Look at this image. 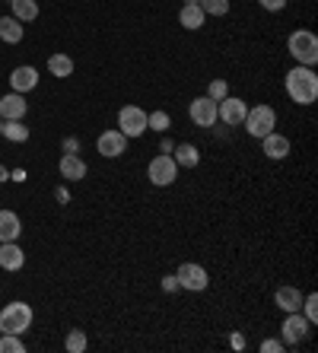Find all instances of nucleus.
Here are the masks:
<instances>
[{"mask_svg":"<svg viewBox=\"0 0 318 353\" xmlns=\"http://www.w3.org/2000/svg\"><path fill=\"white\" fill-rule=\"evenodd\" d=\"M0 181H10V169H7V165H0Z\"/></svg>","mask_w":318,"mask_h":353,"instance_id":"e433bc0d","label":"nucleus"},{"mask_svg":"<svg viewBox=\"0 0 318 353\" xmlns=\"http://www.w3.org/2000/svg\"><path fill=\"white\" fill-rule=\"evenodd\" d=\"M48 70H51V77H61V80H64V77L74 74V58L58 51V54H51L48 58Z\"/></svg>","mask_w":318,"mask_h":353,"instance_id":"5701e85b","label":"nucleus"},{"mask_svg":"<svg viewBox=\"0 0 318 353\" xmlns=\"http://www.w3.org/2000/svg\"><path fill=\"white\" fill-rule=\"evenodd\" d=\"M0 334H3V331H0Z\"/></svg>","mask_w":318,"mask_h":353,"instance_id":"ea45409f","label":"nucleus"},{"mask_svg":"<svg viewBox=\"0 0 318 353\" xmlns=\"http://www.w3.org/2000/svg\"><path fill=\"white\" fill-rule=\"evenodd\" d=\"M207 96L213 99V102H220V99H226V96H229L226 80H210V83H207Z\"/></svg>","mask_w":318,"mask_h":353,"instance_id":"c756f323","label":"nucleus"},{"mask_svg":"<svg viewBox=\"0 0 318 353\" xmlns=\"http://www.w3.org/2000/svg\"><path fill=\"white\" fill-rule=\"evenodd\" d=\"M172 159L178 163V169H194V165L201 163V153H198L194 143H178V147L172 150Z\"/></svg>","mask_w":318,"mask_h":353,"instance_id":"412c9836","label":"nucleus"},{"mask_svg":"<svg viewBox=\"0 0 318 353\" xmlns=\"http://www.w3.org/2000/svg\"><path fill=\"white\" fill-rule=\"evenodd\" d=\"M76 150H80V140H76V137L64 140V153H76Z\"/></svg>","mask_w":318,"mask_h":353,"instance_id":"72a5a7b5","label":"nucleus"},{"mask_svg":"<svg viewBox=\"0 0 318 353\" xmlns=\"http://www.w3.org/2000/svg\"><path fill=\"white\" fill-rule=\"evenodd\" d=\"M204 19H207V13L201 10V3H184V7L178 10V23H182V29H188V32L201 29Z\"/></svg>","mask_w":318,"mask_h":353,"instance_id":"a211bd4d","label":"nucleus"},{"mask_svg":"<svg viewBox=\"0 0 318 353\" xmlns=\"http://www.w3.org/2000/svg\"><path fill=\"white\" fill-rule=\"evenodd\" d=\"M274 303H277V309H284V312H299L302 309V293L296 287H280L274 293Z\"/></svg>","mask_w":318,"mask_h":353,"instance_id":"6ab92c4d","label":"nucleus"},{"mask_svg":"<svg viewBox=\"0 0 318 353\" xmlns=\"http://www.w3.org/2000/svg\"><path fill=\"white\" fill-rule=\"evenodd\" d=\"M245 112H248V105L235 96H226L217 102V121L229 124V128H239V124L245 121Z\"/></svg>","mask_w":318,"mask_h":353,"instance_id":"1a4fd4ad","label":"nucleus"},{"mask_svg":"<svg viewBox=\"0 0 318 353\" xmlns=\"http://www.w3.org/2000/svg\"><path fill=\"white\" fill-rule=\"evenodd\" d=\"M23 334H0V353H23Z\"/></svg>","mask_w":318,"mask_h":353,"instance_id":"393cba45","label":"nucleus"},{"mask_svg":"<svg viewBox=\"0 0 318 353\" xmlns=\"http://www.w3.org/2000/svg\"><path fill=\"white\" fill-rule=\"evenodd\" d=\"M147 179H150V185H156V188H169V185L178 179V163L169 157V153H159V157H153L150 165H147Z\"/></svg>","mask_w":318,"mask_h":353,"instance_id":"39448f33","label":"nucleus"},{"mask_svg":"<svg viewBox=\"0 0 318 353\" xmlns=\"http://www.w3.org/2000/svg\"><path fill=\"white\" fill-rule=\"evenodd\" d=\"M198 3L207 17H226L229 13V0H198Z\"/></svg>","mask_w":318,"mask_h":353,"instance_id":"a878e982","label":"nucleus"},{"mask_svg":"<svg viewBox=\"0 0 318 353\" xmlns=\"http://www.w3.org/2000/svg\"><path fill=\"white\" fill-rule=\"evenodd\" d=\"M261 150H264V157L268 159H286L290 157V137L271 131L268 137H261Z\"/></svg>","mask_w":318,"mask_h":353,"instance_id":"4468645a","label":"nucleus"},{"mask_svg":"<svg viewBox=\"0 0 318 353\" xmlns=\"http://www.w3.org/2000/svg\"><path fill=\"white\" fill-rule=\"evenodd\" d=\"M184 3H198V0H184Z\"/></svg>","mask_w":318,"mask_h":353,"instance_id":"4c0bfd02","label":"nucleus"},{"mask_svg":"<svg viewBox=\"0 0 318 353\" xmlns=\"http://www.w3.org/2000/svg\"><path fill=\"white\" fill-rule=\"evenodd\" d=\"M118 131L125 134L127 140L143 137V134H147V112H143L140 105H125L118 112Z\"/></svg>","mask_w":318,"mask_h":353,"instance_id":"423d86ee","label":"nucleus"},{"mask_svg":"<svg viewBox=\"0 0 318 353\" xmlns=\"http://www.w3.org/2000/svg\"><path fill=\"white\" fill-rule=\"evenodd\" d=\"M96 150H99L105 159H118L127 153V137L118 128H112V131H102L99 140H96Z\"/></svg>","mask_w":318,"mask_h":353,"instance_id":"9d476101","label":"nucleus"},{"mask_svg":"<svg viewBox=\"0 0 318 353\" xmlns=\"http://www.w3.org/2000/svg\"><path fill=\"white\" fill-rule=\"evenodd\" d=\"M245 131H248V137L261 140V137H268L271 131L277 128V112L271 105H255L245 112Z\"/></svg>","mask_w":318,"mask_h":353,"instance_id":"20e7f679","label":"nucleus"},{"mask_svg":"<svg viewBox=\"0 0 318 353\" xmlns=\"http://www.w3.org/2000/svg\"><path fill=\"white\" fill-rule=\"evenodd\" d=\"M23 264H25V255L17 242H0V268L3 271H19Z\"/></svg>","mask_w":318,"mask_h":353,"instance_id":"f3484780","label":"nucleus"},{"mask_svg":"<svg viewBox=\"0 0 318 353\" xmlns=\"http://www.w3.org/2000/svg\"><path fill=\"white\" fill-rule=\"evenodd\" d=\"M58 172H61V179L80 181V179H86V163L76 157V153H64L58 163Z\"/></svg>","mask_w":318,"mask_h":353,"instance_id":"2eb2a0df","label":"nucleus"},{"mask_svg":"<svg viewBox=\"0 0 318 353\" xmlns=\"http://www.w3.org/2000/svg\"><path fill=\"white\" fill-rule=\"evenodd\" d=\"M0 137H7L10 143H25V140H29V128H25L23 121H3Z\"/></svg>","mask_w":318,"mask_h":353,"instance_id":"b1692460","label":"nucleus"},{"mask_svg":"<svg viewBox=\"0 0 318 353\" xmlns=\"http://www.w3.org/2000/svg\"><path fill=\"white\" fill-rule=\"evenodd\" d=\"M299 312L306 315V319H309L312 325H315V321H318V296H315V293L302 296V309H299Z\"/></svg>","mask_w":318,"mask_h":353,"instance_id":"c85d7f7f","label":"nucleus"},{"mask_svg":"<svg viewBox=\"0 0 318 353\" xmlns=\"http://www.w3.org/2000/svg\"><path fill=\"white\" fill-rule=\"evenodd\" d=\"M10 86H13V92H32L35 86H39V70L35 67H29V64H23V67H17L13 74H10Z\"/></svg>","mask_w":318,"mask_h":353,"instance_id":"ddd939ff","label":"nucleus"},{"mask_svg":"<svg viewBox=\"0 0 318 353\" xmlns=\"http://www.w3.org/2000/svg\"><path fill=\"white\" fill-rule=\"evenodd\" d=\"M32 305L23 303V299H17V303H7L3 309H0V331L3 334H23V331L32 328Z\"/></svg>","mask_w":318,"mask_h":353,"instance_id":"f03ea898","label":"nucleus"},{"mask_svg":"<svg viewBox=\"0 0 318 353\" xmlns=\"http://www.w3.org/2000/svg\"><path fill=\"white\" fill-rule=\"evenodd\" d=\"M23 232V220L13 210H0V242H19Z\"/></svg>","mask_w":318,"mask_h":353,"instance_id":"dca6fc26","label":"nucleus"},{"mask_svg":"<svg viewBox=\"0 0 318 353\" xmlns=\"http://www.w3.org/2000/svg\"><path fill=\"white\" fill-rule=\"evenodd\" d=\"M286 48H290V54H293L296 64L315 67V61H318V35L315 32H309V29H296V32L290 35V41H286Z\"/></svg>","mask_w":318,"mask_h":353,"instance_id":"7ed1b4c3","label":"nucleus"},{"mask_svg":"<svg viewBox=\"0 0 318 353\" xmlns=\"http://www.w3.org/2000/svg\"><path fill=\"white\" fill-rule=\"evenodd\" d=\"M286 96L293 99L296 105H312L318 99V74L312 67L296 64L290 74H286Z\"/></svg>","mask_w":318,"mask_h":353,"instance_id":"f257e3e1","label":"nucleus"},{"mask_svg":"<svg viewBox=\"0 0 318 353\" xmlns=\"http://www.w3.org/2000/svg\"><path fill=\"white\" fill-rule=\"evenodd\" d=\"M0 128H3V118H0Z\"/></svg>","mask_w":318,"mask_h":353,"instance_id":"58836bf2","label":"nucleus"},{"mask_svg":"<svg viewBox=\"0 0 318 353\" xmlns=\"http://www.w3.org/2000/svg\"><path fill=\"white\" fill-rule=\"evenodd\" d=\"M284 344L286 347H299L306 337H309V331H312V321L306 319L302 312H286V319H284Z\"/></svg>","mask_w":318,"mask_h":353,"instance_id":"6e6552de","label":"nucleus"},{"mask_svg":"<svg viewBox=\"0 0 318 353\" xmlns=\"http://www.w3.org/2000/svg\"><path fill=\"white\" fill-rule=\"evenodd\" d=\"M162 290H166V293H178V277L176 274H166V277H162Z\"/></svg>","mask_w":318,"mask_h":353,"instance_id":"7c9ffc66","label":"nucleus"},{"mask_svg":"<svg viewBox=\"0 0 318 353\" xmlns=\"http://www.w3.org/2000/svg\"><path fill=\"white\" fill-rule=\"evenodd\" d=\"M284 341H277V337H271V341H264V344H261V350H264V353H280V350H284Z\"/></svg>","mask_w":318,"mask_h":353,"instance_id":"473e14b6","label":"nucleus"},{"mask_svg":"<svg viewBox=\"0 0 318 353\" xmlns=\"http://www.w3.org/2000/svg\"><path fill=\"white\" fill-rule=\"evenodd\" d=\"M188 115H191V121L198 124V128H213L217 124V102L210 96H198L188 105Z\"/></svg>","mask_w":318,"mask_h":353,"instance_id":"9b49d317","label":"nucleus"},{"mask_svg":"<svg viewBox=\"0 0 318 353\" xmlns=\"http://www.w3.org/2000/svg\"><path fill=\"white\" fill-rule=\"evenodd\" d=\"M147 131L166 134L169 131V115L166 112H150V115H147Z\"/></svg>","mask_w":318,"mask_h":353,"instance_id":"bb28decb","label":"nucleus"},{"mask_svg":"<svg viewBox=\"0 0 318 353\" xmlns=\"http://www.w3.org/2000/svg\"><path fill=\"white\" fill-rule=\"evenodd\" d=\"M25 35L23 23L17 17H0V41H7V45H19Z\"/></svg>","mask_w":318,"mask_h":353,"instance_id":"aec40b11","label":"nucleus"},{"mask_svg":"<svg viewBox=\"0 0 318 353\" xmlns=\"http://www.w3.org/2000/svg\"><path fill=\"white\" fill-rule=\"evenodd\" d=\"M29 112V102L23 99V92H7L0 99V118L3 121H23Z\"/></svg>","mask_w":318,"mask_h":353,"instance_id":"f8f14e48","label":"nucleus"},{"mask_svg":"<svg viewBox=\"0 0 318 353\" xmlns=\"http://www.w3.org/2000/svg\"><path fill=\"white\" fill-rule=\"evenodd\" d=\"M10 179H13V181H25V172H23V169H17V172H10Z\"/></svg>","mask_w":318,"mask_h":353,"instance_id":"c9c22d12","label":"nucleus"},{"mask_svg":"<svg viewBox=\"0 0 318 353\" xmlns=\"http://www.w3.org/2000/svg\"><path fill=\"white\" fill-rule=\"evenodd\" d=\"M258 3L268 10V13H280V10L286 7V0H258Z\"/></svg>","mask_w":318,"mask_h":353,"instance_id":"2f4dec72","label":"nucleus"},{"mask_svg":"<svg viewBox=\"0 0 318 353\" xmlns=\"http://www.w3.org/2000/svg\"><path fill=\"white\" fill-rule=\"evenodd\" d=\"M64 347H67L70 353H83V350H86V331L74 328V331L67 334V341H64Z\"/></svg>","mask_w":318,"mask_h":353,"instance_id":"cd10ccee","label":"nucleus"},{"mask_svg":"<svg viewBox=\"0 0 318 353\" xmlns=\"http://www.w3.org/2000/svg\"><path fill=\"white\" fill-rule=\"evenodd\" d=\"M10 7H13L10 17H17L19 23H32V19H39V3H35V0H10Z\"/></svg>","mask_w":318,"mask_h":353,"instance_id":"4be33fe9","label":"nucleus"},{"mask_svg":"<svg viewBox=\"0 0 318 353\" xmlns=\"http://www.w3.org/2000/svg\"><path fill=\"white\" fill-rule=\"evenodd\" d=\"M176 277H178V287L188 290V293H204V290L210 287L207 271H204L201 264H194V261H184L182 268L176 271Z\"/></svg>","mask_w":318,"mask_h":353,"instance_id":"0eeeda50","label":"nucleus"},{"mask_svg":"<svg viewBox=\"0 0 318 353\" xmlns=\"http://www.w3.org/2000/svg\"><path fill=\"white\" fill-rule=\"evenodd\" d=\"M54 197H58L61 204H67V188H58V191H54Z\"/></svg>","mask_w":318,"mask_h":353,"instance_id":"f704fd0d","label":"nucleus"}]
</instances>
